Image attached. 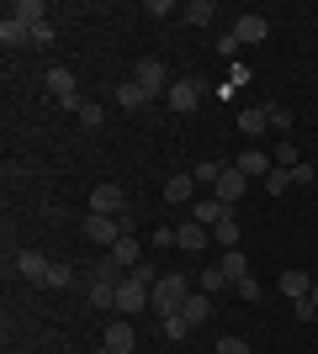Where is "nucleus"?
<instances>
[{
  "label": "nucleus",
  "mask_w": 318,
  "mask_h": 354,
  "mask_svg": "<svg viewBox=\"0 0 318 354\" xmlns=\"http://www.w3.org/2000/svg\"><path fill=\"white\" fill-rule=\"evenodd\" d=\"M165 101H170V111H175V117H191V111L202 106V85H197V80H170Z\"/></svg>",
  "instance_id": "obj_2"
},
{
  "label": "nucleus",
  "mask_w": 318,
  "mask_h": 354,
  "mask_svg": "<svg viewBox=\"0 0 318 354\" xmlns=\"http://www.w3.org/2000/svg\"><path fill=\"white\" fill-rule=\"evenodd\" d=\"M149 243H154V249H170V243H175V233H170V227H154Z\"/></svg>",
  "instance_id": "obj_40"
},
{
  "label": "nucleus",
  "mask_w": 318,
  "mask_h": 354,
  "mask_svg": "<svg viewBox=\"0 0 318 354\" xmlns=\"http://www.w3.org/2000/svg\"><path fill=\"white\" fill-rule=\"evenodd\" d=\"M117 106H127V111H138V106H149V90L138 85V80H127V85L117 90Z\"/></svg>",
  "instance_id": "obj_26"
},
{
  "label": "nucleus",
  "mask_w": 318,
  "mask_h": 354,
  "mask_svg": "<svg viewBox=\"0 0 318 354\" xmlns=\"http://www.w3.org/2000/svg\"><path fill=\"white\" fill-rule=\"evenodd\" d=\"M207 238H212V227H202V222H186L181 233H175V243H181L186 254H202V249H207Z\"/></svg>",
  "instance_id": "obj_19"
},
{
  "label": "nucleus",
  "mask_w": 318,
  "mask_h": 354,
  "mask_svg": "<svg viewBox=\"0 0 318 354\" xmlns=\"http://www.w3.org/2000/svg\"><path fill=\"white\" fill-rule=\"evenodd\" d=\"M181 317H186L191 328H202V323L212 317V296H207V291H191V296H186V307H181Z\"/></svg>",
  "instance_id": "obj_15"
},
{
  "label": "nucleus",
  "mask_w": 318,
  "mask_h": 354,
  "mask_svg": "<svg viewBox=\"0 0 318 354\" xmlns=\"http://www.w3.org/2000/svg\"><path fill=\"white\" fill-rule=\"evenodd\" d=\"M281 291H287L292 301H303V296H313V275H308V270H281Z\"/></svg>",
  "instance_id": "obj_18"
},
{
  "label": "nucleus",
  "mask_w": 318,
  "mask_h": 354,
  "mask_svg": "<svg viewBox=\"0 0 318 354\" xmlns=\"http://www.w3.org/2000/svg\"><path fill=\"white\" fill-rule=\"evenodd\" d=\"M138 85L149 90V101H159V95L170 90V74H165V64H159V59H138Z\"/></svg>",
  "instance_id": "obj_7"
},
{
  "label": "nucleus",
  "mask_w": 318,
  "mask_h": 354,
  "mask_svg": "<svg viewBox=\"0 0 318 354\" xmlns=\"http://www.w3.org/2000/svg\"><path fill=\"white\" fill-rule=\"evenodd\" d=\"M69 281H75V270H69V265H53V275H48V286H53V291H64V286H69Z\"/></svg>",
  "instance_id": "obj_37"
},
{
  "label": "nucleus",
  "mask_w": 318,
  "mask_h": 354,
  "mask_svg": "<svg viewBox=\"0 0 318 354\" xmlns=\"http://www.w3.org/2000/svg\"><path fill=\"white\" fill-rule=\"evenodd\" d=\"M16 270H21V281H32V286H48V275H53V265H48L37 249H21V254H16Z\"/></svg>",
  "instance_id": "obj_9"
},
{
  "label": "nucleus",
  "mask_w": 318,
  "mask_h": 354,
  "mask_svg": "<svg viewBox=\"0 0 318 354\" xmlns=\"http://www.w3.org/2000/svg\"><path fill=\"white\" fill-rule=\"evenodd\" d=\"M239 169H244L249 180H265V175L276 169V164L265 159V148H244V153H239Z\"/></svg>",
  "instance_id": "obj_16"
},
{
  "label": "nucleus",
  "mask_w": 318,
  "mask_h": 354,
  "mask_svg": "<svg viewBox=\"0 0 318 354\" xmlns=\"http://www.w3.org/2000/svg\"><path fill=\"white\" fill-rule=\"evenodd\" d=\"M91 212L96 217H122V212H127V191H122V185H96L91 191Z\"/></svg>",
  "instance_id": "obj_6"
},
{
  "label": "nucleus",
  "mask_w": 318,
  "mask_h": 354,
  "mask_svg": "<svg viewBox=\"0 0 318 354\" xmlns=\"http://www.w3.org/2000/svg\"><path fill=\"white\" fill-rule=\"evenodd\" d=\"M80 122H85V127H101V122H106V111H101L96 101H85V106H80Z\"/></svg>",
  "instance_id": "obj_33"
},
{
  "label": "nucleus",
  "mask_w": 318,
  "mask_h": 354,
  "mask_svg": "<svg viewBox=\"0 0 318 354\" xmlns=\"http://www.w3.org/2000/svg\"><path fill=\"white\" fill-rule=\"evenodd\" d=\"M159 328H165V339H186V333H191V323H186L181 312H170V317H159Z\"/></svg>",
  "instance_id": "obj_29"
},
{
  "label": "nucleus",
  "mask_w": 318,
  "mask_h": 354,
  "mask_svg": "<svg viewBox=\"0 0 318 354\" xmlns=\"http://www.w3.org/2000/svg\"><path fill=\"white\" fill-rule=\"evenodd\" d=\"M223 217H228V207L218 201V196H202V201H191V222H202V227H218Z\"/></svg>",
  "instance_id": "obj_12"
},
{
  "label": "nucleus",
  "mask_w": 318,
  "mask_h": 354,
  "mask_svg": "<svg viewBox=\"0 0 318 354\" xmlns=\"http://www.w3.org/2000/svg\"><path fill=\"white\" fill-rule=\"evenodd\" d=\"M106 349H112V354H133L138 349V328L133 323H127V317H117V323H106Z\"/></svg>",
  "instance_id": "obj_8"
},
{
  "label": "nucleus",
  "mask_w": 318,
  "mask_h": 354,
  "mask_svg": "<svg viewBox=\"0 0 318 354\" xmlns=\"http://www.w3.org/2000/svg\"><path fill=\"white\" fill-rule=\"evenodd\" d=\"M265 117H271V127H276V133H287V127H292V111H287L281 101H265Z\"/></svg>",
  "instance_id": "obj_30"
},
{
  "label": "nucleus",
  "mask_w": 318,
  "mask_h": 354,
  "mask_svg": "<svg viewBox=\"0 0 318 354\" xmlns=\"http://www.w3.org/2000/svg\"><path fill=\"white\" fill-rule=\"evenodd\" d=\"M308 301H313V307H318V281H313V296H308Z\"/></svg>",
  "instance_id": "obj_41"
},
{
  "label": "nucleus",
  "mask_w": 318,
  "mask_h": 354,
  "mask_svg": "<svg viewBox=\"0 0 318 354\" xmlns=\"http://www.w3.org/2000/svg\"><path fill=\"white\" fill-rule=\"evenodd\" d=\"M165 201H170V207H186V201H197V180H191V175L181 169V175H175V180L165 185Z\"/></svg>",
  "instance_id": "obj_17"
},
{
  "label": "nucleus",
  "mask_w": 318,
  "mask_h": 354,
  "mask_svg": "<svg viewBox=\"0 0 318 354\" xmlns=\"http://www.w3.org/2000/svg\"><path fill=\"white\" fill-rule=\"evenodd\" d=\"M271 164H276V169H297V164H303V153H297V143H276Z\"/></svg>",
  "instance_id": "obj_27"
},
{
  "label": "nucleus",
  "mask_w": 318,
  "mask_h": 354,
  "mask_svg": "<svg viewBox=\"0 0 318 354\" xmlns=\"http://www.w3.org/2000/svg\"><path fill=\"white\" fill-rule=\"evenodd\" d=\"M218 175H223V164H197V169H191L197 185H218Z\"/></svg>",
  "instance_id": "obj_32"
},
{
  "label": "nucleus",
  "mask_w": 318,
  "mask_h": 354,
  "mask_svg": "<svg viewBox=\"0 0 318 354\" xmlns=\"http://www.w3.org/2000/svg\"><path fill=\"white\" fill-rule=\"evenodd\" d=\"M249 191V175H244L239 164H223V175H218V185H212V196L223 201V207H239V196Z\"/></svg>",
  "instance_id": "obj_3"
},
{
  "label": "nucleus",
  "mask_w": 318,
  "mask_h": 354,
  "mask_svg": "<svg viewBox=\"0 0 318 354\" xmlns=\"http://www.w3.org/2000/svg\"><path fill=\"white\" fill-rule=\"evenodd\" d=\"M218 270H223L228 281H244V275H249V259H244V249H223V259H218Z\"/></svg>",
  "instance_id": "obj_22"
},
{
  "label": "nucleus",
  "mask_w": 318,
  "mask_h": 354,
  "mask_svg": "<svg viewBox=\"0 0 318 354\" xmlns=\"http://www.w3.org/2000/svg\"><path fill=\"white\" fill-rule=\"evenodd\" d=\"M85 238L101 243V249H112V243L122 238V222L117 217H96V212H91V217H85Z\"/></svg>",
  "instance_id": "obj_11"
},
{
  "label": "nucleus",
  "mask_w": 318,
  "mask_h": 354,
  "mask_svg": "<svg viewBox=\"0 0 318 354\" xmlns=\"http://www.w3.org/2000/svg\"><path fill=\"white\" fill-rule=\"evenodd\" d=\"M223 286H233V281L223 275V270H202V275H197V291H207V296H218Z\"/></svg>",
  "instance_id": "obj_28"
},
{
  "label": "nucleus",
  "mask_w": 318,
  "mask_h": 354,
  "mask_svg": "<svg viewBox=\"0 0 318 354\" xmlns=\"http://www.w3.org/2000/svg\"><path fill=\"white\" fill-rule=\"evenodd\" d=\"M0 43H6V48H21V43H32V32L21 27L16 16H6V21H0Z\"/></svg>",
  "instance_id": "obj_24"
},
{
  "label": "nucleus",
  "mask_w": 318,
  "mask_h": 354,
  "mask_svg": "<svg viewBox=\"0 0 318 354\" xmlns=\"http://www.w3.org/2000/svg\"><path fill=\"white\" fill-rule=\"evenodd\" d=\"M212 354H249V344H244V339H233V333H228V339H218V349H212Z\"/></svg>",
  "instance_id": "obj_35"
},
{
  "label": "nucleus",
  "mask_w": 318,
  "mask_h": 354,
  "mask_svg": "<svg viewBox=\"0 0 318 354\" xmlns=\"http://www.w3.org/2000/svg\"><path fill=\"white\" fill-rule=\"evenodd\" d=\"M292 185H313V164H308V159L292 169Z\"/></svg>",
  "instance_id": "obj_39"
},
{
  "label": "nucleus",
  "mask_w": 318,
  "mask_h": 354,
  "mask_svg": "<svg viewBox=\"0 0 318 354\" xmlns=\"http://www.w3.org/2000/svg\"><path fill=\"white\" fill-rule=\"evenodd\" d=\"M292 312H297L303 323H318V307H313V301H308V296H303V301H292Z\"/></svg>",
  "instance_id": "obj_38"
},
{
  "label": "nucleus",
  "mask_w": 318,
  "mask_h": 354,
  "mask_svg": "<svg viewBox=\"0 0 318 354\" xmlns=\"http://www.w3.org/2000/svg\"><path fill=\"white\" fill-rule=\"evenodd\" d=\"M48 95L64 106V111H80V90H75V69H48Z\"/></svg>",
  "instance_id": "obj_4"
},
{
  "label": "nucleus",
  "mask_w": 318,
  "mask_h": 354,
  "mask_svg": "<svg viewBox=\"0 0 318 354\" xmlns=\"http://www.w3.org/2000/svg\"><path fill=\"white\" fill-rule=\"evenodd\" d=\"M239 37H233V32H223V37H218V53H223V59H239Z\"/></svg>",
  "instance_id": "obj_36"
},
{
  "label": "nucleus",
  "mask_w": 318,
  "mask_h": 354,
  "mask_svg": "<svg viewBox=\"0 0 318 354\" xmlns=\"http://www.w3.org/2000/svg\"><path fill=\"white\" fill-rule=\"evenodd\" d=\"M96 354H112V349H106V344H101V349H96Z\"/></svg>",
  "instance_id": "obj_42"
},
{
  "label": "nucleus",
  "mask_w": 318,
  "mask_h": 354,
  "mask_svg": "<svg viewBox=\"0 0 318 354\" xmlns=\"http://www.w3.org/2000/svg\"><path fill=\"white\" fill-rule=\"evenodd\" d=\"M186 296H191V281H186L181 270H165V275L154 281V312H159V317H170V312L186 307Z\"/></svg>",
  "instance_id": "obj_1"
},
{
  "label": "nucleus",
  "mask_w": 318,
  "mask_h": 354,
  "mask_svg": "<svg viewBox=\"0 0 318 354\" xmlns=\"http://www.w3.org/2000/svg\"><path fill=\"white\" fill-rule=\"evenodd\" d=\"M6 16H16V21L32 32V27H43V21H48V6H43V0H16Z\"/></svg>",
  "instance_id": "obj_13"
},
{
  "label": "nucleus",
  "mask_w": 318,
  "mask_h": 354,
  "mask_svg": "<svg viewBox=\"0 0 318 354\" xmlns=\"http://www.w3.org/2000/svg\"><path fill=\"white\" fill-rule=\"evenodd\" d=\"M228 32H233L239 43H265V37H271V21L249 11V16H233V27H228Z\"/></svg>",
  "instance_id": "obj_10"
},
{
  "label": "nucleus",
  "mask_w": 318,
  "mask_h": 354,
  "mask_svg": "<svg viewBox=\"0 0 318 354\" xmlns=\"http://www.w3.org/2000/svg\"><path fill=\"white\" fill-rule=\"evenodd\" d=\"M181 16H186V27H207L218 11H212V0H191V6H181Z\"/></svg>",
  "instance_id": "obj_25"
},
{
  "label": "nucleus",
  "mask_w": 318,
  "mask_h": 354,
  "mask_svg": "<svg viewBox=\"0 0 318 354\" xmlns=\"http://www.w3.org/2000/svg\"><path fill=\"white\" fill-rule=\"evenodd\" d=\"M265 191H271V196H287L292 191V169H271V175H265Z\"/></svg>",
  "instance_id": "obj_31"
},
{
  "label": "nucleus",
  "mask_w": 318,
  "mask_h": 354,
  "mask_svg": "<svg viewBox=\"0 0 318 354\" xmlns=\"http://www.w3.org/2000/svg\"><path fill=\"white\" fill-rule=\"evenodd\" d=\"M106 254H112V259H117V265L127 270V275H133V270L143 265V259H138V238H133V233H122V238H117V243H112Z\"/></svg>",
  "instance_id": "obj_14"
},
{
  "label": "nucleus",
  "mask_w": 318,
  "mask_h": 354,
  "mask_svg": "<svg viewBox=\"0 0 318 354\" xmlns=\"http://www.w3.org/2000/svg\"><path fill=\"white\" fill-rule=\"evenodd\" d=\"M239 233H244V227H239V217H233V207H228V217L212 227V238H218L223 249H239Z\"/></svg>",
  "instance_id": "obj_23"
},
{
  "label": "nucleus",
  "mask_w": 318,
  "mask_h": 354,
  "mask_svg": "<svg viewBox=\"0 0 318 354\" xmlns=\"http://www.w3.org/2000/svg\"><path fill=\"white\" fill-rule=\"evenodd\" d=\"M91 307L96 312H117V281H91Z\"/></svg>",
  "instance_id": "obj_21"
},
{
  "label": "nucleus",
  "mask_w": 318,
  "mask_h": 354,
  "mask_svg": "<svg viewBox=\"0 0 318 354\" xmlns=\"http://www.w3.org/2000/svg\"><path fill=\"white\" fill-rule=\"evenodd\" d=\"M265 127H271V117H265V106H244V111H239V133H244V138H260Z\"/></svg>",
  "instance_id": "obj_20"
},
{
  "label": "nucleus",
  "mask_w": 318,
  "mask_h": 354,
  "mask_svg": "<svg viewBox=\"0 0 318 354\" xmlns=\"http://www.w3.org/2000/svg\"><path fill=\"white\" fill-rule=\"evenodd\" d=\"M154 307V286H143L138 275H127V281L117 286V312H143Z\"/></svg>",
  "instance_id": "obj_5"
},
{
  "label": "nucleus",
  "mask_w": 318,
  "mask_h": 354,
  "mask_svg": "<svg viewBox=\"0 0 318 354\" xmlns=\"http://www.w3.org/2000/svg\"><path fill=\"white\" fill-rule=\"evenodd\" d=\"M233 291H239L244 301H260V281H255V275H244V281H233Z\"/></svg>",
  "instance_id": "obj_34"
}]
</instances>
